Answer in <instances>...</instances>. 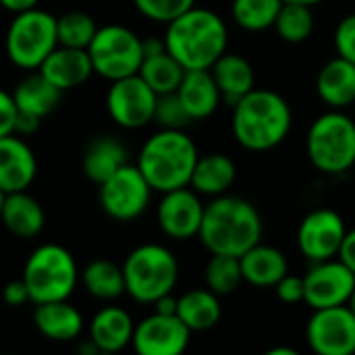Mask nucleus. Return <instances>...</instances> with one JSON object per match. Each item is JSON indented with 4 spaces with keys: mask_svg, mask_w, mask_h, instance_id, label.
I'll return each mask as SVG.
<instances>
[{
    "mask_svg": "<svg viewBox=\"0 0 355 355\" xmlns=\"http://www.w3.org/2000/svg\"><path fill=\"white\" fill-rule=\"evenodd\" d=\"M264 225L258 208L237 196H216L204 206L200 241L210 254L241 258L250 248L262 241Z\"/></svg>",
    "mask_w": 355,
    "mask_h": 355,
    "instance_id": "1",
    "label": "nucleus"
},
{
    "mask_svg": "<svg viewBox=\"0 0 355 355\" xmlns=\"http://www.w3.org/2000/svg\"><path fill=\"white\" fill-rule=\"evenodd\" d=\"M293 125L289 102L272 89H252L233 104L231 129L235 141L250 152H268L281 146Z\"/></svg>",
    "mask_w": 355,
    "mask_h": 355,
    "instance_id": "2",
    "label": "nucleus"
},
{
    "mask_svg": "<svg viewBox=\"0 0 355 355\" xmlns=\"http://www.w3.org/2000/svg\"><path fill=\"white\" fill-rule=\"evenodd\" d=\"M166 52L173 54L185 71L210 69L227 52V23L210 8L191 6L171 23L164 33Z\"/></svg>",
    "mask_w": 355,
    "mask_h": 355,
    "instance_id": "3",
    "label": "nucleus"
},
{
    "mask_svg": "<svg viewBox=\"0 0 355 355\" xmlns=\"http://www.w3.org/2000/svg\"><path fill=\"white\" fill-rule=\"evenodd\" d=\"M198 156V146L185 129H160L141 146L137 168L152 191L166 193L189 185Z\"/></svg>",
    "mask_w": 355,
    "mask_h": 355,
    "instance_id": "4",
    "label": "nucleus"
},
{
    "mask_svg": "<svg viewBox=\"0 0 355 355\" xmlns=\"http://www.w3.org/2000/svg\"><path fill=\"white\" fill-rule=\"evenodd\" d=\"M125 293L139 304H154L173 293L179 281V262L175 254L160 243H144L129 252L123 262Z\"/></svg>",
    "mask_w": 355,
    "mask_h": 355,
    "instance_id": "5",
    "label": "nucleus"
},
{
    "mask_svg": "<svg viewBox=\"0 0 355 355\" xmlns=\"http://www.w3.org/2000/svg\"><path fill=\"white\" fill-rule=\"evenodd\" d=\"M312 166L324 175H343L355 164V121L343 110L331 108L316 116L306 135Z\"/></svg>",
    "mask_w": 355,
    "mask_h": 355,
    "instance_id": "6",
    "label": "nucleus"
},
{
    "mask_svg": "<svg viewBox=\"0 0 355 355\" xmlns=\"http://www.w3.org/2000/svg\"><path fill=\"white\" fill-rule=\"evenodd\" d=\"M21 279L27 285L31 304H46L69 300L77 287L79 270L67 248L44 243L29 254Z\"/></svg>",
    "mask_w": 355,
    "mask_h": 355,
    "instance_id": "7",
    "label": "nucleus"
},
{
    "mask_svg": "<svg viewBox=\"0 0 355 355\" xmlns=\"http://www.w3.org/2000/svg\"><path fill=\"white\" fill-rule=\"evenodd\" d=\"M56 46V17L37 6L17 12L4 37L8 60L25 71L37 69Z\"/></svg>",
    "mask_w": 355,
    "mask_h": 355,
    "instance_id": "8",
    "label": "nucleus"
},
{
    "mask_svg": "<svg viewBox=\"0 0 355 355\" xmlns=\"http://www.w3.org/2000/svg\"><path fill=\"white\" fill-rule=\"evenodd\" d=\"M94 73L114 81L121 77L135 75L144 60L141 37L119 23H108L98 27L96 35L87 46Z\"/></svg>",
    "mask_w": 355,
    "mask_h": 355,
    "instance_id": "9",
    "label": "nucleus"
},
{
    "mask_svg": "<svg viewBox=\"0 0 355 355\" xmlns=\"http://www.w3.org/2000/svg\"><path fill=\"white\" fill-rule=\"evenodd\" d=\"M100 206L102 210L121 223L139 218L152 198V187L137 168V164H123L100 185Z\"/></svg>",
    "mask_w": 355,
    "mask_h": 355,
    "instance_id": "10",
    "label": "nucleus"
},
{
    "mask_svg": "<svg viewBox=\"0 0 355 355\" xmlns=\"http://www.w3.org/2000/svg\"><path fill=\"white\" fill-rule=\"evenodd\" d=\"M158 94L135 73L110 81L106 108L110 119L123 129H141L154 119Z\"/></svg>",
    "mask_w": 355,
    "mask_h": 355,
    "instance_id": "11",
    "label": "nucleus"
},
{
    "mask_svg": "<svg viewBox=\"0 0 355 355\" xmlns=\"http://www.w3.org/2000/svg\"><path fill=\"white\" fill-rule=\"evenodd\" d=\"M306 339L318 355L355 354V314L349 306L312 310L306 324Z\"/></svg>",
    "mask_w": 355,
    "mask_h": 355,
    "instance_id": "12",
    "label": "nucleus"
},
{
    "mask_svg": "<svg viewBox=\"0 0 355 355\" xmlns=\"http://www.w3.org/2000/svg\"><path fill=\"white\" fill-rule=\"evenodd\" d=\"M347 227L343 216L333 208H316L308 212L297 227V248L310 262L337 258Z\"/></svg>",
    "mask_w": 355,
    "mask_h": 355,
    "instance_id": "13",
    "label": "nucleus"
},
{
    "mask_svg": "<svg viewBox=\"0 0 355 355\" xmlns=\"http://www.w3.org/2000/svg\"><path fill=\"white\" fill-rule=\"evenodd\" d=\"M355 287V275L339 260L312 262L304 275V302L312 310L345 306Z\"/></svg>",
    "mask_w": 355,
    "mask_h": 355,
    "instance_id": "14",
    "label": "nucleus"
},
{
    "mask_svg": "<svg viewBox=\"0 0 355 355\" xmlns=\"http://www.w3.org/2000/svg\"><path fill=\"white\" fill-rule=\"evenodd\" d=\"M191 331L177 314L154 312L133 329L131 345L139 355H179L189 345Z\"/></svg>",
    "mask_w": 355,
    "mask_h": 355,
    "instance_id": "15",
    "label": "nucleus"
},
{
    "mask_svg": "<svg viewBox=\"0 0 355 355\" xmlns=\"http://www.w3.org/2000/svg\"><path fill=\"white\" fill-rule=\"evenodd\" d=\"M204 206L206 204H202L200 193H196L189 185L162 193L156 210L160 231L177 241L198 237L204 218Z\"/></svg>",
    "mask_w": 355,
    "mask_h": 355,
    "instance_id": "16",
    "label": "nucleus"
},
{
    "mask_svg": "<svg viewBox=\"0 0 355 355\" xmlns=\"http://www.w3.org/2000/svg\"><path fill=\"white\" fill-rule=\"evenodd\" d=\"M37 175L33 150L21 135L8 133L0 137V189L4 193L25 191Z\"/></svg>",
    "mask_w": 355,
    "mask_h": 355,
    "instance_id": "17",
    "label": "nucleus"
},
{
    "mask_svg": "<svg viewBox=\"0 0 355 355\" xmlns=\"http://www.w3.org/2000/svg\"><path fill=\"white\" fill-rule=\"evenodd\" d=\"M37 71L60 92L79 87L94 75L92 58L85 48H69L60 44L44 58Z\"/></svg>",
    "mask_w": 355,
    "mask_h": 355,
    "instance_id": "18",
    "label": "nucleus"
},
{
    "mask_svg": "<svg viewBox=\"0 0 355 355\" xmlns=\"http://www.w3.org/2000/svg\"><path fill=\"white\" fill-rule=\"evenodd\" d=\"M177 96H179L181 104L185 106L187 114L191 116V121H202V119L212 116L223 100L220 89H218L210 69L185 71L179 87H177Z\"/></svg>",
    "mask_w": 355,
    "mask_h": 355,
    "instance_id": "19",
    "label": "nucleus"
},
{
    "mask_svg": "<svg viewBox=\"0 0 355 355\" xmlns=\"http://www.w3.org/2000/svg\"><path fill=\"white\" fill-rule=\"evenodd\" d=\"M33 324L42 337L54 343H67L79 339L83 331V316L75 306L69 304V300H58L35 304Z\"/></svg>",
    "mask_w": 355,
    "mask_h": 355,
    "instance_id": "20",
    "label": "nucleus"
},
{
    "mask_svg": "<svg viewBox=\"0 0 355 355\" xmlns=\"http://www.w3.org/2000/svg\"><path fill=\"white\" fill-rule=\"evenodd\" d=\"M316 94L318 98L335 108L343 110L355 102V64L335 56L324 62L316 75Z\"/></svg>",
    "mask_w": 355,
    "mask_h": 355,
    "instance_id": "21",
    "label": "nucleus"
},
{
    "mask_svg": "<svg viewBox=\"0 0 355 355\" xmlns=\"http://www.w3.org/2000/svg\"><path fill=\"white\" fill-rule=\"evenodd\" d=\"M241 275L243 281L252 287L268 289L275 287L287 272H289V260L287 256L272 245H264L262 241L250 248L241 258Z\"/></svg>",
    "mask_w": 355,
    "mask_h": 355,
    "instance_id": "22",
    "label": "nucleus"
},
{
    "mask_svg": "<svg viewBox=\"0 0 355 355\" xmlns=\"http://www.w3.org/2000/svg\"><path fill=\"white\" fill-rule=\"evenodd\" d=\"M133 318L127 310L116 306H106L94 314L89 322V339L102 354H116L131 343Z\"/></svg>",
    "mask_w": 355,
    "mask_h": 355,
    "instance_id": "23",
    "label": "nucleus"
},
{
    "mask_svg": "<svg viewBox=\"0 0 355 355\" xmlns=\"http://www.w3.org/2000/svg\"><path fill=\"white\" fill-rule=\"evenodd\" d=\"M237 179V166L235 162L220 152H212L206 156H198V162L193 166L189 187L208 198H216L227 193Z\"/></svg>",
    "mask_w": 355,
    "mask_h": 355,
    "instance_id": "24",
    "label": "nucleus"
},
{
    "mask_svg": "<svg viewBox=\"0 0 355 355\" xmlns=\"http://www.w3.org/2000/svg\"><path fill=\"white\" fill-rule=\"evenodd\" d=\"M0 220L8 229V233H12L15 237L31 239L42 233L46 214H44V208L40 206V202L35 198H31L25 189V191L6 193Z\"/></svg>",
    "mask_w": 355,
    "mask_h": 355,
    "instance_id": "25",
    "label": "nucleus"
},
{
    "mask_svg": "<svg viewBox=\"0 0 355 355\" xmlns=\"http://www.w3.org/2000/svg\"><path fill=\"white\" fill-rule=\"evenodd\" d=\"M210 73L220 89V96L229 102L235 104L239 98L250 94L256 87V73L252 62L233 52H225L218 56V60L210 67Z\"/></svg>",
    "mask_w": 355,
    "mask_h": 355,
    "instance_id": "26",
    "label": "nucleus"
},
{
    "mask_svg": "<svg viewBox=\"0 0 355 355\" xmlns=\"http://www.w3.org/2000/svg\"><path fill=\"white\" fill-rule=\"evenodd\" d=\"M60 98L62 92L54 83H50L40 71L23 77L12 89V100L17 110L33 114L37 119H46L48 114H52L60 104Z\"/></svg>",
    "mask_w": 355,
    "mask_h": 355,
    "instance_id": "27",
    "label": "nucleus"
},
{
    "mask_svg": "<svg viewBox=\"0 0 355 355\" xmlns=\"http://www.w3.org/2000/svg\"><path fill=\"white\" fill-rule=\"evenodd\" d=\"M123 164H127V150L112 135H98L83 150V158H81L83 175L96 185L106 181Z\"/></svg>",
    "mask_w": 355,
    "mask_h": 355,
    "instance_id": "28",
    "label": "nucleus"
},
{
    "mask_svg": "<svg viewBox=\"0 0 355 355\" xmlns=\"http://www.w3.org/2000/svg\"><path fill=\"white\" fill-rule=\"evenodd\" d=\"M177 316L191 333L210 331L220 322L223 316L220 297L208 287L185 291L177 300Z\"/></svg>",
    "mask_w": 355,
    "mask_h": 355,
    "instance_id": "29",
    "label": "nucleus"
},
{
    "mask_svg": "<svg viewBox=\"0 0 355 355\" xmlns=\"http://www.w3.org/2000/svg\"><path fill=\"white\" fill-rule=\"evenodd\" d=\"M83 287L85 291L102 302H112L125 295V277L123 268L110 260H94L83 268Z\"/></svg>",
    "mask_w": 355,
    "mask_h": 355,
    "instance_id": "30",
    "label": "nucleus"
},
{
    "mask_svg": "<svg viewBox=\"0 0 355 355\" xmlns=\"http://www.w3.org/2000/svg\"><path fill=\"white\" fill-rule=\"evenodd\" d=\"M137 75L158 94H171V92H177L183 75H185V69L183 64L173 56L168 54L166 50L156 54V56H146L139 64V71Z\"/></svg>",
    "mask_w": 355,
    "mask_h": 355,
    "instance_id": "31",
    "label": "nucleus"
},
{
    "mask_svg": "<svg viewBox=\"0 0 355 355\" xmlns=\"http://www.w3.org/2000/svg\"><path fill=\"white\" fill-rule=\"evenodd\" d=\"M279 37L287 44H304L314 31V12L312 6L297 2H283L275 25Z\"/></svg>",
    "mask_w": 355,
    "mask_h": 355,
    "instance_id": "32",
    "label": "nucleus"
},
{
    "mask_svg": "<svg viewBox=\"0 0 355 355\" xmlns=\"http://www.w3.org/2000/svg\"><path fill=\"white\" fill-rule=\"evenodd\" d=\"M283 6V0H233V21L245 31H266L275 25V19Z\"/></svg>",
    "mask_w": 355,
    "mask_h": 355,
    "instance_id": "33",
    "label": "nucleus"
},
{
    "mask_svg": "<svg viewBox=\"0 0 355 355\" xmlns=\"http://www.w3.org/2000/svg\"><path fill=\"white\" fill-rule=\"evenodd\" d=\"M204 279H206V287L210 291H214L218 297L235 293L239 289V285L243 283L239 258L225 256V254H212V258L206 264Z\"/></svg>",
    "mask_w": 355,
    "mask_h": 355,
    "instance_id": "34",
    "label": "nucleus"
},
{
    "mask_svg": "<svg viewBox=\"0 0 355 355\" xmlns=\"http://www.w3.org/2000/svg\"><path fill=\"white\" fill-rule=\"evenodd\" d=\"M96 31H98L96 21L83 10H71V12L56 17V35H58L60 46L87 50Z\"/></svg>",
    "mask_w": 355,
    "mask_h": 355,
    "instance_id": "35",
    "label": "nucleus"
},
{
    "mask_svg": "<svg viewBox=\"0 0 355 355\" xmlns=\"http://www.w3.org/2000/svg\"><path fill=\"white\" fill-rule=\"evenodd\" d=\"M154 123L160 125V129H185L191 123V116L187 114L185 106L181 104L177 92L162 94L156 98L154 108Z\"/></svg>",
    "mask_w": 355,
    "mask_h": 355,
    "instance_id": "36",
    "label": "nucleus"
},
{
    "mask_svg": "<svg viewBox=\"0 0 355 355\" xmlns=\"http://www.w3.org/2000/svg\"><path fill=\"white\" fill-rule=\"evenodd\" d=\"M133 4L146 19L171 23L185 10L196 6V0H133Z\"/></svg>",
    "mask_w": 355,
    "mask_h": 355,
    "instance_id": "37",
    "label": "nucleus"
},
{
    "mask_svg": "<svg viewBox=\"0 0 355 355\" xmlns=\"http://www.w3.org/2000/svg\"><path fill=\"white\" fill-rule=\"evenodd\" d=\"M335 50L337 56L355 64V12L343 17L335 27Z\"/></svg>",
    "mask_w": 355,
    "mask_h": 355,
    "instance_id": "38",
    "label": "nucleus"
},
{
    "mask_svg": "<svg viewBox=\"0 0 355 355\" xmlns=\"http://www.w3.org/2000/svg\"><path fill=\"white\" fill-rule=\"evenodd\" d=\"M277 297L283 304H302L304 302V277L297 275H285L277 285H275Z\"/></svg>",
    "mask_w": 355,
    "mask_h": 355,
    "instance_id": "39",
    "label": "nucleus"
},
{
    "mask_svg": "<svg viewBox=\"0 0 355 355\" xmlns=\"http://www.w3.org/2000/svg\"><path fill=\"white\" fill-rule=\"evenodd\" d=\"M15 119H17V106L12 94L0 87V137L15 133Z\"/></svg>",
    "mask_w": 355,
    "mask_h": 355,
    "instance_id": "40",
    "label": "nucleus"
},
{
    "mask_svg": "<svg viewBox=\"0 0 355 355\" xmlns=\"http://www.w3.org/2000/svg\"><path fill=\"white\" fill-rule=\"evenodd\" d=\"M2 302L6 306H12V308H19L29 300V291H27V285L23 283V279H17V281H10L2 287Z\"/></svg>",
    "mask_w": 355,
    "mask_h": 355,
    "instance_id": "41",
    "label": "nucleus"
},
{
    "mask_svg": "<svg viewBox=\"0 0 355 355\" xmlns=\"http://www.w3.org/2000/svg\"><path fill=\"white\" fill-rule=\"evenodd\" d=\"M337 258L355 275V229L345 233V239L341 243V250H339Z\"/></svg>",
    "mask_w": 355,
    "mask_h": 355,
    "instance_id": "42",
    "label": "nucleus"
},
{
    "mask_svg": "<svg viewBox=\"0 0 355 355\" xmlns=\"http://www.w3.org/2000/svg\"><path fill=\"white\" fill-rule=\"evenodd\" d=\"M40 123L42 119L33 116V114H27V112H19L17 110V119H15V133L25 137V135H31L40 129Z\"/></svg>",
    "mask_w": 355,
    "mask_h": 355,
    "instance_id": "43",
    "label": "nucleus"
},
{
    "mask_svg": "<svg viewBox=\"0 0 355 355\" xmlns=\"http://www.w3.org/2000/svg\"><path fill=\"white\" fill-rule=\"evenodd\" d=\"M166 50V44H164V37H156V35H150V37H141V52H144V58L146 56H156L160 52Z\"/></svg>",
    "mask_w": 355,
    "mask_h": 355,
    "instance_id": "44",
    "label": "nucleus"
},
{
    "mask_svg": "<svg viewBox=\"0 0 355 355\" xmlns=\"http://www.w3.org/2000/svg\"><path fill=\"white\" fill-rule=\"evenodd\" d=\"M152 306H154V312H160V314H177V297H173V293H166V295L158 297Z\"/></svg>",
    "mask_w": 355,
    "mask_h": 355,
    "instance_id": "45",
    "label": "nucleus"
},
{
    "mask_svg": "<svg viewBox=\"0 0 355 355\" xmlns=\"http://www.w3.org/2000/svg\"><path fill=\"white\" fill-rule=\"evenodd\" d=\"M40 0H0V6H4L8 12L17 15V12H23V10H29V8H35Z\"/></svg>",
    "mask_w": 355,
    "mask_h": 355,
    "instance_id": "46",
    "label": "nucleus"
},
{
    "mask_svg": "<svg viewBox=\"0 0 355 355\" xmlns=\"http://www.w3.org/2000/svg\"><path fill=\"white\" fill-rule=\"evenodd\" d=\"M79 354H85V355H96L100 354V349L96 347V343L92 341V339H87L83 345H79Z\"/></svg>",
    "mask_w": 355,
    "mask_h": 355,
    "instance_id": "47",
    "label": "nucleus"
},
{
    "mask_svg": "<svg viewBox=\"0 0 355 355\" xmlns=\"http://www.w3.org/2000/svg\"><path fill=\"white\" fill-rule=\"evenodd\" d=\"M268 355H297V349L293 347H272Z\"/></svg>",
    "mask_w": 355,
    "mask_h": 355,
    "instance_id": "48",
    "label": "nucleus"
},
{
    "mask_svg": "<svg viewBox=\"0 0 355 355\" xmlns=\"http://www.w3.org/2000/svg\"><path fill=\"white\" fill-rule=\"evenodd\" d=\"M283 2H297V4H306V6H314L322 0H283Z\"/></svg>",
    "mask_w": 355,
    "mask_h": 355,
    "instance_id": "49",
    "label": "nucleus"
},
{
    "mask_svg": "<svg viewBox=\"0 0 355 355\" xmlns=\"http://www.w3.org/2000/svg\"><path fill=\"white\" fill-rule=\"evenodd\" d=\"M347 306H349V310L355 314V287H354V293H352V297H349V302H347Z\"/></svg>",
    "mask_w": 355,
    "mask_h": 355,
    "instance_id": "50",
    "label": "nucleus"
},
{
    "mask_svg": "<svg viewBox=\"0 0 355 355\" xmlns=\"http://www.w3.org/2000/svg\"><path fill=\"white\" fill-rule=\"evenodd\" d=\"M4 200H6V193L0 189V214H2V208H4Z\"/></svg>",
    "mask_w": 355,
    "mask_h": 355,
    "instance_id": "51",
    "label": "nucleus"
},
{
    "mask_svg": "<svg viewBox=\"0 0 355 355\" xmlns=\"http://www.w3.org/2000/svg\"><path fill=\"white\" fill-rule=\"evenodd\" d=\"M0 300H2V289H0Z\"/></svg>",
    "mask_w": 355,
    "mask_h": 355,
    "instance_id": "52",
    "label": "nucleus"
}]
</instances>
